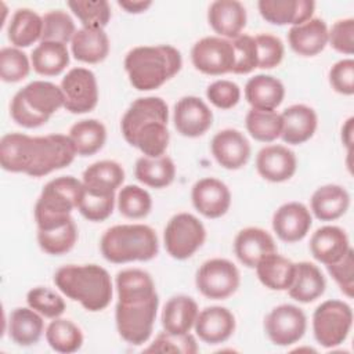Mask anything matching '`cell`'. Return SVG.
Segmentation results:
<instances>
[{"label": "cell", "instance_id": "obj_1", "mask_svg": "<svg viewBox=\"0 0 354 354\" xmlns=\"http://www.w3.org/2000/svg\"><path fill=\"white\" fill-rule=\"evenodd\" d=\"M76 155L69 136L64 134L30 137L22 133H8L0 140L1 167L30 177H41L64 169L73 162Z\"/></svg>", "mask_w": 354, "mask_h": 354}, {"label": "cell", "instance_id": "obj_2", "mask_svg": "<svg viewBox=\"0 0 354 354\" xmlns=\"http://www.w3.org/2000/svg\"><path fill=\"white\" fill-rule=\"evenodd\" d=\"M169 108L159 97H142L131 102L124 112L120 129L124 140L145 156L165 155L170 134L167 130Z\"/></svg>", "mask_w": 354, "mask_h": 354}, {"label": "cell", "instance_id": "obj_3", "mask_svg": "<svg viewBox=\"0 0 354 354\" xmlns=\"http://www.w3.org/2000/svg\"><path fill=\"white\" fill-rule=\"evenodd\" d=\"M180 51L169 44L138 46L124 58V69L131 86L140 91L160 87L181 69Z\"/></svg>", "mask_w": 354, "mask_h": 354}, {"label": "cell", "instance_id": "obj_4", "mask_svg": "<svg viewBox=\"0 0 354 354\" xmlns=\"http://www.w3.org/2000/svg\"><path fill=\"white\" fill-rule=\"evenodd\" d=\"M55 286L87 311H101L112 300V281L105 268L97 264L65 266L54 274Z\"/></svg>", "mask_w": 354, "mask_h": 354}, {"label": "cell", "instance_id": "obj_5", "mask_svg": "<svg viewBox=\"0 0 354 354\" xmlns=\"http://www.w3.org/2000/svg\"><path fill=\"white\" fill-rule=\"evenodd\" d=\"M100 248L105 260L122 264L152 260L159 252V242L149 225L120 224L104 232Z\"/></svg>", "mask_w": 354, "mask_h": 354}, {"label": "cell", "instance_id": "obj_6", "mask_svg": "<svg viewBox=\"0 0 354 354\" xmlns=\"http://www.w3.org/2000/svg\"><path fill=\"white\" fill-rule=\"evenodd\" d=\"M61 106H64L61 87L51 82L33 80L12 97L10 113L17 124L33 129L46 124Z\"/></svg>", "mask_w": 354, "mask_h": 354}, {"label": "cell", "instance_id": "obj_7", "mask_svg": "<svg viewBox=\"0 0 354 354\" xmlns=\"http://www.w3.org/2000/svg\"><path fill=\"white\" fill-rule=\"evenodd\" d=\"M83 183L72 176H62L48 181L35 206L37 230H47L73 220L71 213L83 196Z\"/></svg>", "mask_w": 354, "mask_h": 354}, {"label": "cell", "instance_id": "obj_8", "mask_svg": "<svg viewBox=\"0 0 354 354\" xmlns=\"http://www.w3.org/2000/svg\"><path fill=\"white\" fill-rule=\"evenodd\" d=\"M158 307V295L145 300L118 301L115 319L122 339L134 346L145 343L152 333Z\"/></svg>", "mask_w": 354, "mask_h": 354}, {"label": "cell", "instance_id": "obj_9", "mask_svg": "<svg viewBox=\"0 0 354 354\" xmlns=\"http://www.w3.org/2000/svg\"><path fill=\"white\" fill-rule=\"evenodd\" d=\"M351 325L353 310L340 300H326L313 314L314 337L326 348L342 344L347 339Z\"/></svg>", "mask_w": 354, "mask_h": 354}, {"label": "cell", "instance_id": "obj_10", "mask_svg": "<svg viewBox=\"0 0 354 354\" xmlns=\"http://www.w3.org/2000/svg\"><path fill=\"white\" fill-rule=\"evenodd\" d=\"M206 230L203 224L191 213H178L173 216L163 232L165 248L167 253L177 260L191 257L205 242Z\"/></svg>", "mask_w": 354, "mask_h": 354}, {"label": "cell", "instance_id": "obj_11", "mask_svg": "<svg viewBox=\"0 0 354 354\" xmlns=\"http://www.w3.org/2000/svg\"><path fill=\"white\" fill-rule=\"evenodd\" d=\"M241 275L236 266L227 259H210L196 271L198 290L213 300L230 297L239 288Z\"/></svg>", "mask_w": 354, "mask_h": 354}, {"label": "cell", "instance_id": "obj_12", "mask_svg": "<svg viewBox=\"0 0 354 354\" xmlns=\"http://www.w3.org/2000/svg\"><path fill=\"white\" fill-rule=\"evenodd\" d=\"M191 61L199 72L206 75L217 76L232 72L235 64L232 43L218 36L203 37L194 44Z\"/></svg>", "mask_w": 354, "mask_h": 354}, {"label": "cell", "instance_id": "obj_13", "mask_svg": "<svg viewBox=\"0 0 354 354\" xmlns=\"http://www.w3.org/2000/svg\"><path fill=\"white\" fill-rule=\"evenodd\" d=\"M64 108L72 113L93 111L98 102V86L95 75L86 68L71 69L61 82Z\"/></svg>", "mask_w": 354, "mask_h": 354}, {"label": "cell", "instance_id": "obj_14", "mask_svg": "<svg viewBox=\"0 0 354 354\" xmlns=\"http://www.w3.org/2000/svg\"><path fill=\"white\" fill-rule=\"evenodd\" d=\"M264 329L274 344L290 346L304 336L307 318L301 308L293 304H281L267 314Z\"/></svg>", "mask_w": 354, "mask_h": 354}, {"label": "cell", "instance_id": "obj_15", "mask_svg": "<svg viewBox=\"0 0 354 354\" xmlns=\"http://www.w3.org/2000/svg\"><path fill=\"white\" fill-rule=\"evenodd\" d=\"M173 122L181 136L195 138L210 129L213 113L203 100L195 95H187L174 105Z\"/></svg>", "mask_w": 354, "mask_h": 354}, {"label": "cell", "instance_id": "obj_16", "mask_svg": "<svg viewBox=\"0 0 354 354\" xmlns=\"http://www.w3.org/2000/svg\"><path fill=\"white\" fill-rule=\"evenodd\" d=\"M194 207L207 218L224 216L231 206L228 187L213 177H205L195 183L191 192Z\"/></svg>", "mask_w": 354, "mask_h": 354}, {"label": "cell", "instance_id": "obj_17", "mask_svg": "<svg viewBox=\"0 0 354 354\" xmlns=\"http://www.w3.org/2000/svg\"><path fill=\"white\" fill-rule=\"evenodd\" d=\"M210 148L217 163L228 170L243 167L250 158V144L248 138L235 129H224L216 133Z\"/></svg>", "mask_w": 354, "mask_h": 354}, {"label": "cell", "instance_id": "obj_18", "mask_svg": "<svg viewBox=\"0 0 354 354\" xmlns=\"http://www.w3.org/2000/svg\"><path fill=\"white\" fill-rule=\"evenodd\" d=\"M313 218L310 210L300 202H288L279 206L272 216V228L283 242L301 241L310 231Z\"/></svg>", "mask_w": 354, "mask_h": 354}, {"label": "cell", "instance_id": "obj_19", "mask_svg": "<svg viewBox=\"0 0 354 354\" xmlns=\"http://www.w3.org/2000/svg\"><path fill=\"white\" fill-rule=\"evenodd\" d=\"M194 328L202 342L207 344H220L232 336L235 330V317L225 307H206L198 313Z\"/></svg>", "mask_w": 354, "mask_h": 354}, {"label": "cell", "instance_id": "obj_20", "mask_svg": "<svg viewBox=\"0 0 354 354\" xmlns=\"http://www.w3.org/2000/svg\"><path fill=\"white\" fill-rule=\"evenodd\" d=\"M297 160L293 151L283 145H268L259 151L256 169L259 174L271 183H282L293 177Z\"/></svg>", "mask_w": 354, "mask_h": 354}, {"label": "cell", "instance_id": "obj_21", "mask_svg": "<svg viewBox=\"0 0 354 354\" xmlns=\"http://www.w3.org/2000/svg\"><path fill=\"white\" fill-rule=\"evenodd\" d=\"M260 15L272 25H300L311 19L315 3L310 0H260Z\"/></svg>", "mask_w": 354, "mask_h": 354}, {"label": "cell", "instance_id": "obj_22", "mask_svg": "<svg viewBox=\"0 0 354 354\" xmlns=\"http://www.w3.org/2000/svg\"><path fill=\"white\" fill-rule=\"evenodd\" d=\"M234 252L243 266L254 268L264 256L277 252V246L272 236L266 230L248 227L236 234Z\"/></svg>", "mask_w": 354, "mask_h": 354}, {"label": "cell", "instance_id": "obj_23", "mask_svg": "<svg viewBox=\"0 0 354 354\" xmlns=\"http://www.w3.org/2000/svg\"><path fill=\"white\" fill-rule=\"evenodd\" d=\"M281 118H282L281 138L286 144H290V145L303 144L308 141L317 130V124H318L317 113L313 108L307 105H303V104L292 105L281 113Z\"/></svg>", "mask_w": 354, "mask_h": 354}, {"label": "cell", "instance_id": "obj_24", "mask_svg": "<svg viewBox=\"0 0 354 354\" xmlns=\"http://www.w3.org/2000/svg\"><path fill=\"white\" fill-rule=\"evenodd\" d=\"M246 10L236 0H217L209 6L207 21L212 29L227 39H235L246 26Z\"/></svg>", "mask_w": 354, "mask_h": 354}, {"label": "cell", "instance_id": "obj_25", "mask_svg": "<svg viewBox=\"0 0 354 354\" xmlns=\"http://www.w3.org/2000/svg\"><path fill=\"white\" fill-rule=\"evenodd\" d=\"M290 48L301 57H314L328 44V28L321 18H311L295 25L288 32Z\"/></svg>", "mask_w": 354, "mask_h": 354}, {"label": "cell", "instance_id": "obj_26", "mask_svg": "<svg viewBox=\"0 0 354 354\" xmlns=\"http://www.w3.org/2000/svg\"><path fill=\"white\" fill-rule=\"evenodd\" d=\"M350 249L347 234L336 225L318 228L310 239V250L315 260L329 266L339 261Z\"/></svg>", "mask_w": 354, "mask_h": 354}, {"label": "cell", "instance_id": "obj_27", "mask_svg": "<svg viewBox=\"0 0 354 354\" xmlns=\"http://www.w3.org/2000/svg\"><path fill=\"white\" fill-rule=\"evenodd\" d=\"M285 97L282 82L271 75H256L245 86V98L253 109L274 111Z\"/></svg>", "mask_w": 354, "mask_h": 354}, {"label": "cell", "instance_id": "obj_28", "mask_svg": "<svg viewBox=\"0 0 354 354\" xmlns=\"http://www.w3.org/2000/svg\"><path fill=\"white\" fill-rule=\"evenodd\" d=\"M196 301L184 295L169 299L162 311V326L165 332L171 335L189 333L198 317Z\"/></svg>", "mask_w": 354, "mask_h": 354}, {"label": "cell", "instance_id": "obj_29", "mask_svg": "<svg viewBox=\"0 0 354 354\" xmlns=\"http://www.w3.org/2000/svg\"><path fill=\"white\" fill-rule=\"evenodd\" d=\"M71 50L77 61L98 64L109 54V39L104 29L82 28L73 35Z\"/></svg>", "mask_w": 354, "mask_h": 354}, {"label": "cell", "instance_id": "obj_30", "mask_svg": "<svg viewBox=\"0 0 354 354\" xmlns=\"http://www.w3.org/2000/svg\"><path fill=\"white\" fill-rule=\"evenodd\" d=\"M260 282L271 290H288L295 278L296 264L272 252L264 256L254 267Z\"/></svg>", "mask_w": 354, "mask_h": 354}, {"label": "cell", "instance_id": "obj_31", "mask_svg": "<svg viewBox=\"0 0 354 354\" xmlns=\"http://www.w3.org/2000/svg\"><path fill=\"white\" fill-rule=\"evenodd\" d=\"M325 288L326 281L321 270L310 261H300L296 264L295 278L288 293L296 301L311 303L322 296Z\"/></svg>", "mask_w": 354, "mask_h": 354}, {"label": "cell", "instance_id": "obj_32", "mask_svg": "<svg viewBox=\"0 0 354 354\" xmlns=\"http://www.w3.org/2000/svg\"><path fill=\"white\" fill-rule=\"evenodd\" d=\"M348 206V192L336 184L322 185L311 196V210L321 221H332L342 217Z\"/></svg>", "mask_w": 354, "mask_h": 354}, {"label": "cell", "instance_id": "obj_33", "mask_svg": "<svg viewBox=\"0 0 354 354\" xmlns=\"http://www.w3.org/2000/svg\"><path fill=\"white\" fill-rule=\"evenodd\" d=\"M41 317L43 315L30 307H18L12 310L8 318L10 339L22 347L37 343L44 330V322Z\"/></svg>", "mask_w": 354, "mask_h": 354}, {"label": "cell", "instance_id": "obj_34", "mask_svg": "<svg viewBox=\"0 0 354 354\" xmlns=\"http://www.w3.org/2000/svg\"><path fill=\"white\" fill-rule=\"evenodd\" d=\"M123 181L124 170L115 160H98L90 165L83 171L82 180L84 189L101 194H115Z\"/></svg>", "mask_w": 354, "mask_h": 354}, {"label": "cell", "instance_id": "obj_35", "mask_svg": "<svg viewBox=\"0 0 354 354\" xmlns=\"http://www.w3.org/2000/svg\"><path fill=\"white\" fill-rule=\"evenodd\" d=\"M43 18L30 8H18L10 19L7 36L17 48L29 47L41 39Z\"/></svg>", "mask_w": 354, "mask_h": 354}, {"label": "cell", "instance_id": "obj_36", "mask_svg": "<svg viewBox=\"0 0 354 354\" xmlns=\"http://www.w3.org/2000/svg\"><path fill=\"white\" fill-rule=\"evenodd\" d=\"M134 176L140 183L151 188H163L173 183L176 177V166L171 158L166 155L159 158L141 156L136 162Z\"/></svg>", "mask_w": 354, "mask_h": 354}, {"label": "cell", "instance_id": "obj_37", "mask_svg": "<svg viewBox=\"0 0 354 354\" xmlns=\"http://www.w3.org/2000/svg\"><path fill=\"white\" fill-rule=\"evenodd\" d=\"M118 301L145 300L156 296L155 283L151 275L138 268H127L116 275Z\"/></svg>", "mask_w": 354, "mask_h": 354}, {"label": "cell", "instance_id": "obj_38", "mask_svg": "<svg viewBox=\"0 0 354 354\" xmlns=\"http://www.w3.org/2000/svg\"><path fill=\"white\" fill-rule=\"evenodd\" d=\"M30 62L36 73L41 76H57L69 65V51L66 44L40 41L32 51Z\"/></svg>", "mask_w": 354, "mask_h": 354}, {"label": "cell", "instance_id": "obj_39", "mask_svg": "<svg viewBox=\"0 0 354 354\" xmlns=\"http://www.w3.org/2000/svg\"><path fill=\"white\" fill-rule=\"evenodd\" d=\"M69 138L77 155L90 156L104 147L106 141V129L97 119H83L71 127Z\"/></svg>", "mask_w": 354, "mask_h": 354}, {"label": "cell", "instance_id": "obj_40", "mask_svg": "<svg viewBox=\"0 0 354 354\" xmlns=\"http://www.w3.org/2000/svg\"><path fill=\"white\" fill-rule=\"evenodd\" d=\"M46 339L53 350L64 354L75 353L83 344V333L80 328L72 321L59 317L48 324Z\"/></svg>", "mask_w": 354, "mask_h": 354}, {"label": "cell", "instance_id": "obj_41", "mask_svg": "<svg viewBox=\"0 0 354 354\" xmlns=\"http://www.w3.org/2000/svg\"><path fill=\"white\" fill-rule=\"evenodd\" d=\"M77 241V230L75 221L55 225L47 230H37V242L41 250L53 256L68 253Z\"/></svg>", "mask_w": 354, "mask_h": 354}, {"label": "cell", "instance_id": "obj_42", "mask_svg": "<svg viewBox=\"0 0 354 354\" xmlns=\"http://www.w3.org/2000/svg\"><path fill=\"white\" fill-rule=\"evenodd\" d=\"M249 134L260 142H271L281 137L282 118L275 111L250 109L245 119Z\"/></svg>", "mask_w": 354, "mask_h": 354}, {"label": "cell", "instance_id": "obj_43", "mask_svg": "<svg viewBox=\"0 0 354 354\" xmlns=\"http://www.w3.org/2000/svg\"><path fill=\"white\" fill-rule=\"evenodd\" d=\"M68 7L83 28L104 29L111 19V6L106 0H75L68 1Z\"/></svg>", "mask_w": 354, "mask_h": 354}, {"label": "cell", "instance_id": "obj_44", "mask_svg": "<svg viewBox=\"0 0 354 354\" xmlns=\"http://www.w3.org/2000/svg\"><path fill=\"white\" fill-rule=\"evenodd\" d=\"M118 209L127 218H144L152 209L151 195L138 185H126L118 195Z\"/></svg>", "mask_w": 354, "mask_h": 354}, {"label": "cell", "instance_id": "obj_45", "mask_svg": "<svg viewBox=\"0 0 354 354\" xmlns=\"http://www.w3.org/2000/svg\"><path fill=\"white\" fill-rule=\"evenodd\" d=\"M43 33L40 41H57L66 44L76 33L75 22L64 10H51L43 17Z\"/></svg>", "mask_w": 354, "mask_h": 354}, {"label": "cell", "instance_id": "obj_46", "mask_svg": "<svg viewBox=\"0 0 354 354\" xmlns=\"http://www.w3.org/2000/svg\"><path fill=\"white\" fill-rule=\"evenodd\" d=\"M30 72L28 55L17 47H3L0 50V77L6 83L24 80Z\"/></svg>", "mask_w": 354, "mask_h": 354}, {"label": "cell", "instance_id": "obj_47", "mask_svg": "<svg viewBox=\"0 0 354 354\" xmlns=\"http://www.w3.org/2000/svg\"><path fill=\"white\" fill-rule=\"evenodd\" d=\"M84 188V187H83ZM115 206V194H101L84 189L77 210L88 221H104L106 220Z\"/></svg>", "mask_w": 354, "mask_h": 354}, {"label": "cell", "instance_id": "obj_48", "mask_svg": "<svg viewBox=\"0 0 354 354\" xmlns=\"http://www.w3.org/2000/svg\"><path fill=\"white\" fill-rule=\"evenodd\" d=\"M26 301L30 308L46 318H58L65 311L64 299L54 290L43 286L33 288L26 295Z\"/></svg>", "mask_w": 354, "mask_h": 354}, {"label": "cell", "instance_id": "obj_49", "mask_svg": "<svg viewBox=\"0 0 354 354\" xmlns=\"http://www.w3.org/2000/svg\"><path fill=\"white\" fill-rule=\"evenodd\" d=\"M145 353H183L195 354L198 353V344L191 333L185 335H171L167 332H160L151 343L149 347L144 350Z\"/></svg>", "mask_w": 354, "mask_h": 354}, {"label": "cell", "instance_id": "obj_50", "mask_svg": "<svg viewBox=\"0 0 354 354\" xmlns=\"http://www.w3.org/2000/svg\"><path fill=\"white\" fill-rule=\"evenodd\" d=\"M234 53H235V64L232 68V73L246 75L250 73L259 65L257 46L254 37L249 35H239L238 37L231 40Z\"/></svg>", "mask_w": 354, "mask_h": 354}, {"label": "cell", "instance_id": "obj_51", "mask_svg": "<svg viewBox=\"0 0 354 354\" xmlns=\"http://www.w3.org/2000/svg\"><path fill=\"white\" fill-rule=\"evenodd\" d=\"M254 41L257 46L259 55L257 68L271 69L281 64L285 54V48L279 37L268 33H260L254 37Z\"/></svg>", "mask_w": 354, "mask_h": 354}, {"label": "cell", "instance_id": "obj_52", "mask_svg": "<svg viewBox=\"0 0 354 354\" xmlns=\"http://www.w3.org/2000/svg\"><path fill=\"white\" fill-rule=\"evenodd\" d=\"M207 100L220 109H231L239 102L241 88L231 80H216L206 90Z\"/></svg>", "mask_w": 354, "mask_h": 354}, {"label": "cell", "instance_id": "obj_53", "mask_svg": "<svg viewBox=\"0 0 354 354\" xmlns=\"http://www.w3.org/2000/svg\"><path fill=\"white\" fill-rule=\"evenodd\" d=\"M328 272L339 285L340 290L347 296H353L354 290V252L350 248L347 253L336 263L326 266Z\"/></svg>", "mask_w": 354, "mask_h": 354}, {"label": "cell", "instance_id": "obj_54", "mask_svg": "<svg viewBox=\"0 0 354 354\" xmlns=\"http://www.w3.org/2000/svg\"><path fill=\"white\" fill-rule=\"evenodd\" d=\"M328 41L336 51L351 55L354 53V19L336 21L328 30Z\"/></svg>", "mask_w": 354, "mask_h": 354}, {"label": "cell", "instance_id": "obj_55", "mask_svg": "<svg viewBox=\"0 0 354 354\" xmlns=\"http://www.w3.org/2000/svg\"><path fill=\"white\" fill-rule=\"evenodd\" d=\"M329 82L335 91L353 95L354 94V61L351 58L337 61L329 71Z\"/></svg>", "mask_w": 354, "mask_h": 354}, {"label": "cell", "instance_id": "obj_56", "mask_svg": "<svg viewBox=\"0 0 354 354\" xmlns=\"http://www.w3.org/2000/svg\"><path fill=\"white\" fill-rule=\"evenodd\" d=\"M118 6L122 7L124 11L130 14H140L144 12L147 8L152 6V1H118Z\"/></svg>", "mask_w": 354, "mask_h": 354}, {"label": "cell", "instance_id": "obj_57", "mask_svg": "<svg viewBox=\"0 0 354 354\" xmlns=\"http://www.w3.org/2000/svg\"><path fill=\"white\" fill-rule=\"evenodd\" d=\"M353 118H348L342 129V140L343 144L347 147L348 152H351V144H353Z\"/></svg>", "mask_w": 354, "mask_h": 354}]
</instances>
